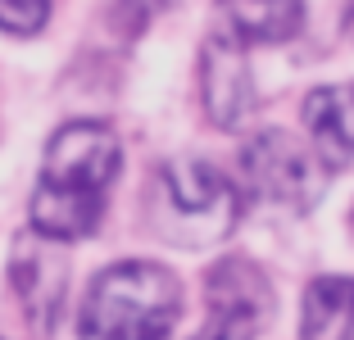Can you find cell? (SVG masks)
I'll return each instance as SVG.
<instances>
[{
	"label": "cell",
	"instance_id": "obj_1",
	"mask_svg": "<svg viewBox=\"0 0 354 340\" xmlns=\"http://www.w3.org/2000/svg\"><path fill=\"white\" fill-rule=\"evenodd\" d=\"M118 177V136L104 123H68L46 145L41 182L32 191V232L82 240L100 227L104 191Z\"/></svg>",
	"mask_w": 354,
	"mask_h": 340
},
{
	"label": "cell",
	"instance_id": "obj_2",
	"mask_svg": "<svg viewBox=\"0 0 354 340\" xmlns=\"http://www.w3.org/2000/svg\"><path fill=\"white\" fill-rule=\"evenodd\" d=\"M182 309L173 272L159 263H114L91 281L82 304V340H164Z\"/></svg>",
	"mask_w": 354,
	"mask_h": 340
},
{
	"label": "cell",
	"instance_id": "obj_3",
	"mask_svg": "<svg viewBox=\"0 0 354 340\" xmlns=\"http://www.w3.org/2000/svg\"><path fill=\"white\" fill-rule=\"evenodd\" d=\"M241 218L236 186L218 168L182 159L164 168V232L182 245H209L227 236Z\"/></svg>",
	"mask_w": 354,
	"mask_h": 340
},
{
	"label": "cell",
	"instance_id": "obj_4",
	"mask_svg": "<svg viewBox=\"0 0 354 340\" xmlns=\"http://www.w3.org/2000/svg\"><path fill=\"white\" fill-rule=\"evenodd\" d=\"M241 168L245 186L268 205L304 214L323 196V159H309L286 132H254L241 145Z\"/></svg>",
	"mask_w": 354,
	"mask_h": 340
},
{
	"label": "cell",
	"instance_id": "obj_5",
	"mask_svg": "<svg viewBox=\"0 0 354 340\" xmlns=\"http://www.w3.org/2000/svg\"><path fill=\"white\" fill-rule=\"evenodd\" d=\"M209 290V327L196 340H254L268 318V286L259 268L245 258H223L205 281Z\"/></svg>",
	"mask_w": 354,
	"mask_h": 340
},
{
	"label": "cell",
	"instance_id": "obj_6",
	"mask_svg": "<svg viewBox=\"0 0 354 340\" xmlns=\"http://www.w3.org/2000/svg\"><path fill=\"white\" fill-rule=\"evenodd\" d=\"M10 277H14V290L23 299V313L28 322L41 336L55 331V318L64 309V295H68V263H64V249L59 240L32 232L14 245V258H10Z\"/></svg>",
	"mask_w": 354,
	"mask_h": 340
},
{
	"label": "cell",
	"instance_id": "obj_7",
	"mask_svg": "<svg viewBox=\"0 0 354 340\" xmlns=\"http://www.w3.org/2000/svg\"><path fill=\"white\" fill-rule=\"evenodd\" d=\"M205 104L218 127H236L254 104L245 55H241L236 37H227V32L209 37V46H205Z\"/></svg>",
	"mask_w": 354,
	"mask_h": 340
},
{
	"label": "cell",
	"instance_id": "obj_8",
	"mask_svg": "<svg viewBox=\"0 0 354 340\" xmlns=\"http://www.w3.org/2000/svg\"><path fill=\"white\" fill-rule=\"evenodd\" d=\"M304 127L313 136V150L323 168L354 164V82L318 86L304 100Z\"/></svg>",
	"mask_w": 354,
	"mask_h": 340
},
{
	"label": "cell",
	"instance_id": "obj_9",
	"mask_svg": "<svg viewBox=\"0 0 354 340\" xmlns=\"http://www.w3.org/2000/svg\"><path fill=\"white\" fill-rule=\"evenodd\" d=\"M304 340H354V277H318L304 295Z\"/></svg>",
	"mask_w": 354,
	"mask_h": 340
},
{
	"label": "cell",
	"instance_id": "obj_10",
	"mask_svg": "<svg viewBox=\"0 0 354 340\" xmlns=\"http://www.w3.org/2000/svg\"><path fill=\"white\" fill-rule=\"evenodd\" d=\"M223 10H227L236 37L250 46L286 41V37L300 32V19H304L300 0H223Z\"/></svg>",
	"mask_w": 354,
	"mask_h": 340
},
{
	"label": "cell",
	"instance_id": "obj_11",
	"mask_svg": "<svg viewBox=\"0 0 354 340\" xmlns=\"http://www.w3.org/2000/svg\"><path fill=\"white\" fill-rule=\"evenodd\" d=\"M50 19V0H0V28L14 37H32Z\"/></svg>",
	"mask_w": 354,
	"mask_h": 340
}]
</instances>
